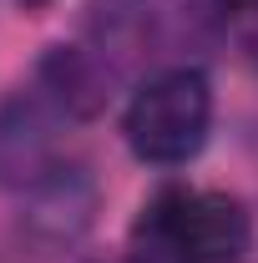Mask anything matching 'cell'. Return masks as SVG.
Instances as JSON below:
<instances>
[{"label":"cell","instance_id":"5b68a950","mask_svg":"<svg viewBox=\"0 0 258 263\" xmlns=\"http://www.w3.org/2000/svg\"><path fill=\"white\" fill-rule=\"evenodd\" d=\"M21 5H26V10H31V5H46V0H21Z\"/></svg>","mask_w":258,"mask_h":263},{"label":"cell","instance_id":"277c9868","mask_svg":"<svg viewBox=\"0 0 258 263\" xmlns=\"http://www.w3.org/2000/svg\"><path fill=\"white\" fill-rule=\"evenodd\" d=\"M218 5H223V10H253L258 0H218Z\"/></svg>","mask_w":258,"mask_h":263},{"label":"cell","instance_id":"7a4b0ae2","mask_svg":"<svg viewBox=\"0 0 258 263\" xmlns=\"http://www.w3.org/2000/svg\"><path fill=\"white\" fill-rule=\"evenodd\" d=\"M208 122H213L208 76L193 71V66H172V71H157L152 81L137 86L122 132H127V147L142 162L177 167L202 152Z\"/></svg>","mask_w":258,"mask_h":263},{"label":"cell","instance_id":"6da1fadb","mask_svg":"<svg viewBox=\"0 0 258 263\" xmlns=\"http://www.w3.org/2000/svg\"><path fill=\"white\" fill-rule=\"evenodd\" d=\"M248 243L253 223L238 197L167 187L132 228V263H238Z\"/></svg>","mask_w":258,"mask_h":263},{"label":"cell","instance_id":"3957f363","mask_svg":"<svg viewBox=\"0 0 258 263\" xmlns=\"http://www.w3.org/2000/svg\"><path fill=\"white\" fill-rule=\"evenodd\" d=\"M56 177V127L35 101L0 106V182L5 187H46Z\"/></svg>","mask_w":258,"mask_h":263},{"label":"cell","instance_id":"8992f818","mask_svg":"<svg viewBox=\"0 0 258 263\" xmlns=\"http://www.w3.org/2000/svg\"><path fill=\"white\" fill-rule=\"evenodd\" d=\"M253 46H258V41H253Z\"/></svg>","mask_w":258,"mask_h":263}]
</instances>
